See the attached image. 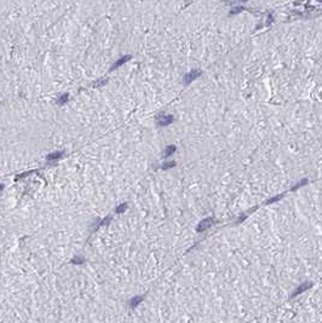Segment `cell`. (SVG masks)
<instances>
[{"label":"cell","instance_id":"4fadbf2b","mask_svg":"<svg viewBox=\"0 0 322 323\" xmlns=\"http://www.w3.org/2000/svg\"><path fill=\"white\" fill-rule=\"evenodd\" d=\"M35 171H29V172H24V173H22V174H20V176H17L16 177V179H22V178H24V177H27V176H29L30 173H34Z\"/></svg>","mask_w":322,"mask_h":323},{"label":"cell","instance_id":"52a82bcc","mask_svg":"<svg viewBox=\"0 0 322 323\" xmlns=\"http://www.w3.org/2000/svg\"><path fill=\"white\" fill-rule=\"evenodd\" d=\"M68 99H69V95H68V93H63V95H61V96L57 98L56 103H57L58 105H64V104H66V103L68 102Z\"/></svg>","mask_w":322,"mask_h":323},{"label":"cell","instance_id":"ba28073f","mask_svg":"<svg viewBox=\"0 0 322 323\" xmlns=\"http://www.w3.org/2000/svg\"><path fill=\"white\" fill-rule=\"evenodd\" d=\"M174 151H176V147L174 145H169L164 151V156H170V155H172Z\"/></svg>","mask_w":322,"mask_h":323},{"label":"cell","instance_id":"277c9868","mask_svg":"<svg viewBox=\"0 0 322 323\" xmlns=\"http://www.w3.org/2000/svg\"><path fill=\"white\" fill-rule=\"evenodd\" d=\"M200 74H201L200 70H192V72H190V73L187 74L185 77H184V84H190L192 80H195Z\"/></svg>","mask_w":322,"mask_h":323},{"label":"cell","instance_id":"ac0fdd59","mask_svg":"<svg viewBox=\"0 0 322 323\" xmlns=\"http://www.w3.org/2000/svg\"><path fill=\"white\" fill-rule=\"evenodd\" d=\"M3 189H4V185H1V184H0V190H3Z\"/></svg>","mask_w":322,"mask_h":323},{"label":"cell","instance_id":"5bb4252c","mask_svg":"<svg viewBox=\"0 0 322 323\" xmlns=\"http://www.w3.org/2000/svg\"><path fill=\"white\" fill-rule=\"evenodd\" d=\"M282 197H283V195H279V196H276V197H273V199H270V200L268 201V203H273V202H276V201L281 200Z\"/></svg>","mask_w":322,"mask_h":323},{"label":"cell","instance_id":"30bf717a","mask_svg":"<svg viewBox=\"0 0 322 323\" xmlns=\"http://www.w3.org/2000/svg\"><path fill=\"white\" fill-rule=\"evenodd\" d=\"M107 79H99V80H97V81H95L93 84H92V86H95V87H101V86H104L106 84H107Z\"/></svg>","mask_w":322,"mask_h":323},{"label":"cell","instance_id":"5b68a950","mask_svg":"<svg viewBox=\"0 0 322 323\" xmlns=\"http://www.w3.org/2000/svg\"><path fill=\"white\" fill-rule=\"evenodd\" d=\"M131 59V56L130 55H127V56H124V57H121L120 59H118L116 62H115L113 66H111V70L113 69H116V68H119V67H121L122 64H125L127 61H130Z\"/></svg>","mask_w":322,"mask_h":323},{"label":"cell","instance_id":"9c48e42d","mask_svg":"<svg viewBox=\"0 0 322 323\" xmlns=\"http://www.w3.org/2000/svg\"><path fill=\"white\" fill-rule=\"evenodd\" d=\"M126 210H127V203H121L120 206H118V207L115 208V213L120 214V213H124Z\"/></svg>","mask_w":322,"mask_h":323},{"label":"cell","instance_id":"3957f363","mask_svg":"<svg viewBox=\"0 0 322 323\" xmlns=\"http://www.w3.org/2000/svg\"><path fill=\"white\" fill-rule=\"evenodd\" d=\"M311 287H313V283H310V282H305V283H303V285H300L297 289H295V290L293 292V294H292V298H293V296H297V295H299L300 293H303V292L308 290L309 288H311Z\"/></svg>","mask_w":322,"mask_h":323},{"label":"cell","instance_id":"6da1fadb","mask_svg":"<svg viewBox=\"0 0 322 323\" xmlns=\"http://www.w3.org/2000/svg\"><path fill=\"white\" fill-rule=\"evenodd\" d=\"M173 122L172 115H159L158 116V125L159 126H167Z\"/></svg>","mask_w":322,"mask_h":323},{"label":"cell","instance_id":"9a60e30c","mask_svg":"<svg viewBox=\"0 0 322 323\" xmlns=\"http://www.w3.org/2000/svg\"><path fill=\"white\" fill-rule=\"evenodd\" d=\"M306 182H308V180H306V179H304V180H302V182H299V183H298L297 185H295V186H293V188H292V190H297V189H298L299 186H302V185H304V184H305Z\"/></svg>","mask_w":322,"mask_h":323},{"label":"cell","instance_id":"2e32d148","mask_svg":"<svg viewBox=\"0 0 322 323\" xmlns=\"http://www.w3.org/2000/svg\"><path fill=\"white\" fill-rule=\"evenodd\" d=\"M82 262H84V258H81V257L74 258V259H73V263H76V264H81Z\"/></svg>","mask_w":322,"mask_h":323},{"label":"cell","instance_id":"8992f818","mask_svg":"<svg viewBox=\"0 0 322 323\" xmlns=\"http://www.w3.org/2000/svg\"><path fill=\"white\" fill-rule=\"evenodd\" d=\"M63 154H64V151H55V152H51V154H48L47 156H46V160H48V161L58 160V159H61V158L63 156Z\"/></svg>","mask_w":322,"mask_h":323},{"label":"cell","instance_id":"7a4b0ae2","mask_svg":"<svg viewBox=\"0 0 322 323\" xmlns=\"http://www.w3.org/2000/svg\"><path fill=\"white\" fill-rule=\"evenodd\" d=\"M212 224H213V218H206V219H203L201 223H199V225L196 226V231L198 232L205 231L206 229H208Z\"/></svg>","mask_w":322,"mask_h":323},{"label":"cell","instance_id":"e0dca14e","mask_svg":"<svg viewBox=\"0 0 322 323\" xmlns=\"http://www.w3.org/2000/svg\"><path fill=\"white\" fill-rule=\"evenodd\" d=\"M241 10H242V7H236V9H234L233 11H231L230 14H231V15H233V14H236V12H240Z\"/></svg>","mask_w":322,"mask_h":323},{"label":"cell","instance_id":"7c38bea8","mask_svg":"<svg viewBox=\"0 0 322 323\" xmlns=\"http://www.w3.org/2000/svg\"><path fill=\"white\" fill-rule=\"evenodd\" d=\"M176 162L174 161H170V162H166L162 165V170H169V168H172V167H174Z\"/></svg>","mask_w":322,"mask_h":323},{"label":"cell","instance_id":"8fae6325","mask_svg":"<svg viewBox=\"0 0 322 323\" xmlns=\"http://www.w3.org/2000/svg\"><path fill=\"white\" fill-rule=\"evenodd\" d=\"M142 300H143V296H136V298H133V299L131 300V306H132V307L137 306Z\"/></svg>","mask_w":322,"mask_h":323},{"label":"cell","instance_id":"d6986e66","mask_svg":"<svg viewBox=\"0 0 322 323\" xmlns=\"http://www.w3.org/2000/svg\"><path fill=\"white\" fill-rule=\"evenodd\" d=\"M0 105H1V103H0Z\"/></svg>","mask_w":322,"mask_h":323}]
</instances>
